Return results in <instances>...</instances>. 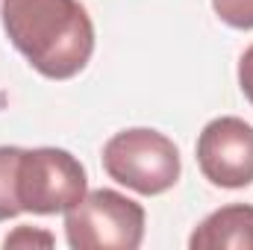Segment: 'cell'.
<instances>
[{
    "mask_svg": "<svg viewBox=\"0 0 253 250\" xmlns=\"http://www.w3.org/2000/svg\"><path fill=\"white\" fill-rule=\"evenodd\" d=\"M12 47L47 80L77 77L94 53V24L80 0H3Z\"/></svg>",
    "mask_w": 253,
    "mask_h": 250,
    "instance_id": "cell-1",
    "label": "cell"
},
{
    "mask_svg": "<svg viewBox=\"0 0 253 250\" xmlns=\"http://www.w3.org/2000/svg\"><path fill=\"white\" fill-rule=\"evenodd\" d=\"M103 168L115 183L150 197L174 188L183 171L177 144L147 126L115 132L103 144Z\"/></svg>",
    "mask_w": 253,
    "mask_h": 250,
    "instance_id": "cell-2",
    "label": "cell"
},
{
    "mask_svg": "<svg viewBox=\"0 0 253 250\" xmlns=\"http://www.w3.org/2000/svg\"><path fill=\"white\" fill-rule=\"evenodd\" d=\"M65 236L74 250H135L144 239V209L112 188L85 191L65 212Z\"/></svg>",
    "mask_w": 253,
    "mask_h": 250,
    "instance_id": "cell-3",
    "label": "cell"
},
{
    "mask_svg": "<svg viewBox=\"0 0 253 250\" xmlns=\"http://www.w3.org/2000/svg\"><path fill=\"white\" fill-rule=\"evenodd\" d=\"M88 177L74 153L62 147H33L21 153L18 200L24 212L59 215L85 197Z\"/></svg>",
    "mask_w": 253,
    "mask_h": 250,
    "instance_id": "cell-4",
    "label": "cell"
},
{
    "mask_svg": "<svg viewBox=\"0 0 253 250\" xmlns=\"http://www.w3.org/2000/svg\"><path fill=\"white\" fill-rule=\"evenodd\" d=\"M197 165L212 186L245 188L253 183V126L236 115H221L197 138Z\"/></svg>",
    "mask_w": 253,
    "mask_h": 250,
    "instance_id": "cell-5",
    "label": "cell"
},
{
    "mask_svg": "<svg viewBox=\"0 0 253 250\" xmlns=\"http://www.w3.org/2000/svg\"><path fill=\"white\" fill-rule=\"evenodd\" d=\"M191 250H253V206L230 203L206 215L189 239Z\"/></svg>",
    "mask_w": 253,
    "mask_h": 250,
    "instance_id": "cell-6",
    "label": "cell"
},
{
    "mask_svg": "<svg viewBox=\"0 0 253 250\" xmlns=\"http://www.w3.org/2000/svg\"><path fill=\"white\" fill-rule=\"evenodd\" d=\"M24 147H0V221H9L21 215L18 200V165H21Z\"/></svg>",
    "mask_w": 253,
    "mask_h": 250,
    "instance_id": "cell-7",
    "label": "cell"
},
{
    "mask_svg": "<svg viewBox=\"0 0 253 250\" xmlns=\"http://www.w3.org/2000/svg\"><path fill=\"white\" fill-rule=\"evenodd\" d=\"M212 6L227 27L253 30V0H212Z\"/></svg>",
    "mask_w": 253,
    "mask_h": 250,
    "instance_id": "cell-8",
    "label": "cell"
},
{
    "mask_svg": "<svg viewBox=\"0 0 253 250\" xmlns=\"http://www.w3.org/2000/svg\"><path fill=\"white\" fill-rule=\"evenodd\" d=\"M239 85H242L245 97L253 103V44L242 53V59H239Z\"/></svg>",
    "mask_w": 253,
    "mask_h": 250,
    "instance_id": "cell-9",
    "label": "cell"
}]
</instances>
